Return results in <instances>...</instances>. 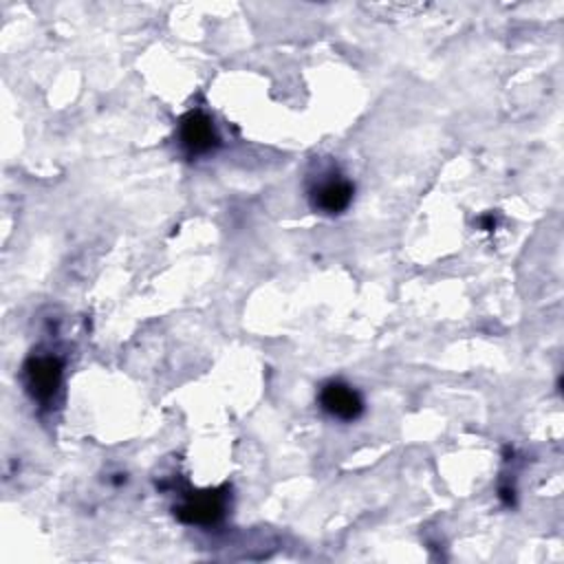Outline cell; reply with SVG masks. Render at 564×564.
<instances>
[{
    "instance_id": "3957f363",
    "label": "cell",
    "mask_w": 564,
    "mask_h": 564,
    "mask_svg": "<svg viewBox=\"0 0 564 564\" xmlns=\"http://www.w3.org/2000/svg\"><path fill=\"white\" fill-rule=\"evenodd\" d=\"M227 511V489H203L187 494L176 507L174 516L192 527H212L223 520Z\"/></svg>"
},
{
    "instance_id": "5b68a950",
    "label": "cell",
    "mask_w": 564,
    "mask_h": 564,
    "mask_svg": "<svg viewBox=\"0 0 564 564\" xmlns=\"http://www.w3.org/2000/svg\"><path fill=\"white\" fill-rule=\"evenodd\" d=\"M317 403L330 419H337L344 423H352L364 414L361 394L341 379L326 381L317 392Z\"/></svg>"
},
{
    "instance_id": "277c9868",
    "label": "cell",
    "mask_w": 564,
    "mask_h": 564,
    "mask_svg": "<svg viewBox=\"0 0 564 564\" xmlns=\"http://www.w3.org/2000/svg\"><path fill=\"white\" fill-rule=\"evenodd\" d=\"M178 145L192 156H207L220 145V134L212 121V117L203 110H189L178 121Z\"/></svg>"
},
{
    "instance_id": "6da1fadb",
    "label": "cell",
    "mask_w": 564,
    "mask_h": 564,
    "mask_svg": "<svg viewBox=\"0 0 564 564\" xmlns=\"http://www.w3.org/2000/svg\"><path fill=\"white\" fill-rule=\"evenodd\" d=\"M355 196V185L337 167H326L308 183V203L315 212L335 216L348 209Z\"/></svg>"
},
{
    "instance_id": "7a4b0ae2",
    "label": "cell",
    "mask_w": 564,
    "mask_h": 564,
    "mask_svg": "<svg viewBox=\"0 0 564 564\" xmlns=\"http://www.w3.org/2000/svg\"><path fill=\"white\" fill-rule=\"evenodd\" d=\"M64 361L53 352H33L22 366V379L29 397L48 403L62 386Z\"/></svg>"
}]
</instances>
